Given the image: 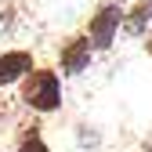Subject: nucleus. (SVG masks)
<instances>
[{"label":"nucleus","mask_w":152,"mask_h":152,"mask_svg":"<svg viewBox=\"0 0 152 152\" xmlns=\"http://www.w3.org/2000/svg\"><path fill=\"white\" fill-rule=\"evenodd\" d=\"M22 102L36 112H54L62 105V83H58V72L51 69H33L29 80H26V91H22Z\"/></svg>","instance_id":"obj_1"},{"label":"nucleus","mask_w":152,"mask_h":152,"mask_svg":"<svg viewBox=\"0 0 152 152\" xmlns=\"http://www.w3.org/2000/svg\"><path fill=\"white\" fill-rule=\"evenodd\" d=\"M120 22H123V7H120V4H105L98 15L91 18V29H87V40H91V47H98V51L112 47Z\"/></svg>","instance_id":"obj_2"},{"label":"nucleus","mask_w":152,"mask_h":152,"mask_svg":"<svg viewBox=\"0 0 152 152\" xmlns=\"http://www.w3.org/2000/svg\"><path fill=\"white\" fill-rule=\"evenodd\" d=\"M91 65V40L87 36H72V40L62 44V72L69 76H80Z\"/></svg>","instance_id":"obj_3"},{"label":"nucleus","mask_w":152,"mask_h":152,"mask_svg":"<svg viewBox=\"0 0 152 152\" xmlns=\"http://www.w3.org/2000/svg\"><path fill=\"white\" fill-rule=\"evenodd\" d=\"M29 72H33V54L29 51H7V54H0V87L18 83Z\"/></svg>","instance_id":"obj_4"},{"label":"nucleus","mask_w":152,"mask_h":152,"mask_svg":"<svg viewBox=\"0 0 152 152\" xmlns=\"http://www.w3.org/2000/svg\"><path fill=\"white\" fill-rule=\"evenodd\" d=\"M148 22H152V0H138V7L130 11V18H127V29L130 33H141Z\"/></svg>","instance_id":"obj_5"},{"label":"nucleus","mask_w":152,"mask_h":152,"mask_svg":"<svg viewBox=\"0 0 152 152\" xmlns=\"http://www.w3.org/2000/svg\"><path fill=\"white\" fill-rule=\"evenodd\" d=\"M18 152H51V148H47V141H44L40 134H36V127H33L29 134L22 138V145H18Z\"/></svg>","instance_id":"obj_6"},{"label":"nucleus","mask_w":152,"mask_h":152,"mask_svg":"<svg viewBox=\"0 0 152 152\" xmlns=\"http://www.w3.org/2000/svg\"><path fill=\"white\" fill-rule=\"evenodd\" d=\"M145 152H152V141H148V145H145Z\"/></svg>","instance_id":"obj_7"},{"label":"nucleus","mask_w":152,"mask_h":152,"mask_svg":"<svg viewBox=\"0 0 152 152\" xmlns=\"http://www.w3.org/2000/svg\"><path fill=\"white\" fill-rule=\"evenodd\" d=\"M148 51H152V40H148Z\"/></svg>","instance_id":"obj_8"}]
</instances>
